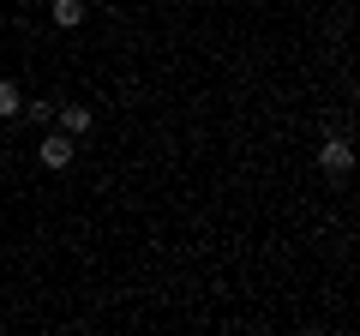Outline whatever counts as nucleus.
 <instances>
[{
	"label": "nucleus",
	"instance_id": "1",
	"mask_svg": "<svg viewBox=\"0 0 360 336\" xmlns=\"http://www.w3.org/2000/svg\"><path fill=\"white\" fill-rule=\"evenodd\" d=\"M319 168H324V174H336V181H342L348 168H354V144H348L342 132H330V138L319 144Z\"/></svg>",
	"mask_w": 360,
	"mask_h": 336
},
{
	"label": "nucleus",
	"instance_id": "2",
	"mask_svg": "<svg viewBox=\"0 0 360 336\" xmlns=\"http://www.w3.org/2000/svg\"><path fill=\"white\" fill-rule=\"evenodd\" d=\"M72 156H78V138H66V132H49V138L37 144V162L42 168H66Z\"/></svg>",
	"mask_w": 360,
	"mask_h": 336
},
{
	"label": "nucleus",
	"instance_id": "3",
	"mask_svg": "<svg viewBox=\"0 0 360 336\" xmlns=\"http://www.w3.org/2000/svg\"><path fill=\"white\" fill-rule=\"evenodd\" d=\"M54 120H60V132H66V138H84V132L96 127V115H90L84 103H54Z\"/></svg>",
	"mask_w": 360,
	"mask_h": 336
},
{
	"label": "nucleus",
	"instance_id": "4",
	"mask_svg": "<svg viewBox=\"0 0 360 336\" xmlns=\"http://www.w3.org/2000/svg\"><path fill=\"white\" fill-rule=\"evenodd\" d=\"M49 13H54L60 30H78V25H84V0H49Z\"/></svg>",
	"mask_w": 360,
	"mask_h": 336
},
{
	"label": "nucleus",
	"instance_id": "5",
	"mask_svg": "<svg viewBox=\"0 0 360 336\" xmlns=\"http://www.w3.org/2000/svg\"><path fill=\"white\" fill-rule=\"evenodd\" d=\"M18 108H25V91L13 78H0V120H18Z\"/></svg>",
	"mask_w": 360,
	"mask_h": 336
},
{
	"label": "nucleus",
	"instance_id": "6",
	"mask_svg": "<svg viewBox=\"0 0 360 336\" xmlns=\"http://www.w3.org/2000/svg\"><path fill=\"white\" fill-rule=\"evenodd\" d=\"M18 120H30V127H49V120H54V103H25V108H18Z\"/></svg>",
	"mask_w": 360,
	"mask_h": 336
},
{
	"label": "nucleus",
	"instance_id": "7",
	"mask_svg": "<svg viewBox=\"0 0 360 336\" xmlns=\"http://www.w3.org/2000/svg\"><path fill=\"white\" fill-rule=\"evenodd\" d=\"M25 6H49V0H25Z\"/></svg>",
	"mask_w": 360,
	"mask_h": 336
}]
</instances>
